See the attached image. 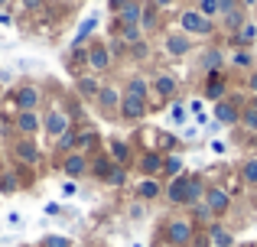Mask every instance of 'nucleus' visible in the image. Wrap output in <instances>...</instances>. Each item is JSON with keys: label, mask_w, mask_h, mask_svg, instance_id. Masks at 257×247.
<instances>
[{"label": "nucleus", "mask_w": 257, "mask_h": 247, "mask_svg": "<svg viewBox=\"0 0 257 247\" xmlns=\"http://www.w3.org/2000/svg\"><path fill=\"white\" fill-rule=\"evenodd\" d=\"M43 130H46V133H49V137H52V143H56V140H59V137H62V133H69V130H72V117H69V114H65V111H59V108H52V111H49V114H46V117H43Z\"/></svg>", "instance_id": "nucleus-2"}, {"label": "nucleus", "mask_w": 257, "mask_h": 247, "mask_svg": "<svg viewBox=\"0 0 257 247\" xmlns=\"http://www.w3.org/2000/svg\"><path fill=\"white\" fill-rule=\"evenodd\" d=\"M238 124H244L247 130H257V111H251V108H241V121Z\"/></svg>", "instance_id": "nucleus-40"}, {"label": "nucleus", "mask_w": 257, "mask_h": 247, "mask_svg": "<svg viewBox=\"0 0 257 247\" xmlns=\"http://www.w3.org/2000/svg\"><path fill=\"white\" fill-rule=\"evenodd\" d=\"M199 13L205 20H212L215 13H221V4H218V0H199Z\"/></svg>", "instance_id": "nucleus-38"}, {"label": "nucleus", "mask_w": 257, "mask_h": 247, "mask_svg": "<svg viewBox=\"0 0 257 247\" xmlns=\"http://www.w3.org/2000/svg\"><path fill=\"white\" fill-rule=\"evenodd\" d=\"M150 56V46H147V39H140L137 46H131V59H147Z\"/></svg>", "instance_id": "nucleus-43"}, {"label": "nucleus", "mask_w": 257, "mask_h": 247, "mask_svg": "<svg viewBox=\"0 0 257 247\" xmlns=\"http://www.w3.org/2000/svg\"><path fill=\"white\" fill-rule=\"evenodd\" d=\"M208 241H212V247H234L231 231H225L221 224H212V228H208Z\"/></svg>", "instance_id": "nucleus-24"}, {"label": "nucleus", "mask_w": 257, "mask_h": 247, "mask_svg": "<svg viewBox=\"0 0 257 247\" xmlns=\"http://www.w3.org/2000/svg\"><path fill=\"white\" fill-rule=\"evenodd\" d=\"M124 4H127V0H107V7H111V13H114V17H117V13L124 10Z\"/></svg>", "instance_id": "nucleus-46"}, {"label": "nucleus", "mask_w": 257, "mask_h": 247, "mask_svg": "<svg viewBox=\"0 0 257 247\" xmlns=\"http://www.w3.org/2000/svg\"><path fill=\"white\" fill-rule=\"evenodd\" d=\"M170 4H176V0H150V7H157V10H166Z\"/></svg>", "instance_id": "nucleus-49"}, {"label": "nucleus", "mask_w": 257, "mask_h": 247, "mask_svg": "<svg viewBox=\"0 0 257 247\" xmlns=\"http://www.w3.org/2000/svg\"><path fill=\"white\" fill-rule=\"evenodd\" d=\"M241 176H244V182L257 189V159H244V166H241Z\"/></svg>", "instance_id": "nucleus-37"}, {"label": "nucleus", "mask_w": 257, "mask_h": 247, "mask_svg": "<svg viewBox=\"0 0 257 247\" xmlns=\"http://www.w3.org/2000/svg\"><path fill=\"white\" fill-rule=\"evenodd\" d=\"M39 247H72V241H69V237H62V234H46Z\"/></svg>", "instance_id": "nucleus-39"}, {"label": "nucleus", "mask_w": 257, "mask_h": 247, "mask_svg": "<svg viewBox=\"0 0 257 247\" xmlns=\"http://www.w3.org/2000/svg\"><path fill=\"white\" fill-rule=\"evenodd\" d=\"M140 17H144V0H127L124 10L114 17V23L124 30V26H140Z\"/></svg>", "instance_id": "nucleus-11"}, {"label": "nucleus", "mask_w": 257, "mask_h": 247, "mask_svg": "<svg viewBox=\"0 0 257 247\" xmlns=\"http://www.w3.org/2000/svg\"><path fill=\"white\" fill-rule=\"evenodd\" d=\"M251 111H257V95H251V104H247Z\"/></svg>", "instance_id": "nucleus-54"}, {"label": "nucleus", "mask_w": 257, "mask_h": 247, "mask_svg": "<svg viewBox=\"0 0 257 247\" xmlns=\"http://www.w3.org/2000/svg\"><path fill=\"white\" fill-rule=\"evenodd\" d=\"M231 62L238 65V69H251V52H247V49H238V52H234V59H231Z\"/></svg>", "instance_id": "nucleus-42"}, {"label": "nucleus", "mask_w": 257, "mask_h": 247, "mask_svg": "<svg viewBox=\"0 0 257 247\" xmlns=\"http://www.w3.org/2000/svg\"><path fill=\"white\" fill-rule=\"evenodd\" d=\"M189 49H192V43H189L186 33H170V36H166V52H170V56H186Z\"/></svg>", "instance_id": "nucleus-20"}, {"label": "nucleus", "mask_w": 257, "mask_h": 247, "mask_svg": "<svg viewBox=\"0 0 257 247\" xmlns=\"http://www.w3.org/2000/svg\"><path fill=\"white\" fill-rule=\"evenodd\" d=\"M104 182H107V185H114V189L127 185V169H124V166H117V163H114V169L107 172V179H104Z\"/></svg>", "instance_id": "nucleus-35"}, {"label": "nucleus", "mask_w": 257, "mask_h": 247, "mask_svg": "<svg viewBox=\"0 0 257 247\" xmlns=\"http://www.w3.org/2000/svg\"><path fill=\"white\" fill-rule=\"evenodd\" d=\"M107 156H111L117 166H127V163H131V156H134V153H131V146H127L124 140L111 137V140H107Z\"/></svg>", "instance_id": "nucleus-17"}, {"label": "nucleus", "mask_w": 257, "mask_h": 247, "mask_svg": "<svg viewBox=\"0 0 257 247\" xmlns=\"http://www.w3.org/2000/svg\"><path fill=\"white\" fill-rule=\"evenodd\" d=\"M163 195V185H160V179H144V182L137 185V198H144V202H153V198Z\"/></svg>", "instance_id": "nucleus-23"}, {"label": "nucleus", "mask_w": 257, "mask_h": 247, "mask_svg": "<svg viewBox=\"0 0 257 247\" xmlns=\"http://www.w3.org/2000/svg\"><path fill=\"white\" fill-rule=\"evenodd\" d=\"M163 153H157V150H147L144 156H140V169H144V176L147 179H157L160 172H163Z\"/></svg>", "instance_id": "nucleus-15"}, {"label": "nucleus", "mask_w": 257, "mask_h": 247, "mask_svg": "<svg viewBox=\"0 0 257 247\" xmlns=\"http://www.w3.org/2000/svg\"><path fill=\"white\" fill-rule=\"evenodd\" d=\"M59 211H62V205H56V202L46 205V215H59Z\"/></svg>", "instance_id": "nucleus-50"}, {"label": "nucleus", "mask_w": 257, "mask_h": 247, "mask_svg": "<svg viewBox=\"0 0 257 247\" xmlns=\"http://www.w3.org/2000/svg\"><path fill=\"white\" fill-rule=\"evenodd\" d=\"M120 91L114 88V85H101V91H98V98H94V101H98V108H101V114H117L120 111Z\"/></svg>", "instance_id": "nucleus-6"}, {"label": "nucleus", "mask_w": 257, "mask_h": 247, "mask_svg": "<svg viewBox=\"0 0 257 247\" xmlns=\"http://www.w3.org/2000/svg\"><path fill=\"white\" fill-rule=\"evenodd\" d=\"M94 26H98V17H94V13H91V17H88L85 23L78 26L75 39H72V49H82V46H85V39H88V36H91V33H94Z\"/></svg>", "instance_id": "nucleus-25"}, {"label": "nucleus", "mask_w": 257, "mask_h": 247, "mask_svg": "<svg viewBox=\"0 0 257 247\" xmlns=\"http://www.w3.org/2000/svg\"><path fill=\"white\" fill-rule=\"evenodd\" d=\"M225 91H228V82H225V75H221V72H212V75L205 78V98H208V101H215V104H218L221 98H225Z\"/></svg>", "instance_id": "nucleus-16"}, {"label": "nucleus", "mask_w": 257, "mask_h": 247, "mask_svg": "<svg viewBox=\"0 0 257 247\" xmlns=\"http://www.w3.org/2000/svg\"><path fill=\"white\" fill-rule=\"evenodd\" d=\"M170 114H173V121H176V124L186 121V111H182V104H179V101H173V111H170Z\"/></svg>", "instance_id": "nucleus-44"}, {"label": "nucleus", "mask_w": 257, "mask_h": 247, "mask_svg": "<svg viewBox=\"0 0 257 247\" xmlns=\"http://www.w3.org/2000/svg\"><path fill=\"white\" fill-rule=\"evenodd\" d=\"M10 20H13V17H10V13H7V10H0V23H4V26H7V23H10Z\"/></svg>", "instance_id": "nucleus-53"}, {"label": "nucleus", "mask_w": 257, "mask_h": 247, "mask_svg": "<svg viewBox=\"0 0 257 247\" xmlns=\"http://www.w3.org/2000/svg\"><path fill=\"white\" fill-rule=\"evenodd\" d=\"M127 95H134V98H140V101L150 104V85H147V78L144 75H131L127 78Z\"/></svg>", "instance_id": "nucleus-21"}, {"label": "nucleus", "mask_w": 257, "mask_h": 247, "mask_svg": "<svg viewBox=\"0 0 257 247\" xmlns=\"http://www.w3.org/2000/svg\"><path fill=\"white\" fill-rule=\"evenodd\" d=\"M221 20H225V30H241V26H244V13H241V7L225 10V13H221Z\"/></svg>", "instance_id": "nucleus-33"}, {"label": "nucleus", "mask_w": 257, "mask_h": 247, "mask_svg": "<svg viewBox=\"0 0 257 247\" xmlns=\"http://www.w3.org/2000/svg\"><path fill=\"white\" fill-rule=\"evenodd\" d=\"M13 104H17V111H36L39 108V88L36 85H20L13 91Z\"/></svg>", "instance_id": "nucleus-8"}, {"label": "nucleus", "mask_w": 257, "mask_h": 247, "mask_svg": "<svg viewBox=\"0 0 257 247\" xmlns=\"http://www.w3.org/2000/svg\"><path fill=\"white\" fill-rule=\"evenodd\" d=\"M254 39H257V26L254 23H244L238 33H234V43L241 46V49H247V46H254Z\"/></svg>", "instance_id": "nucleus-29"}, {"label": "nucleus", "mask_w": 257, "mask_h": 247, "mask_svg": "<svg viewBox=\"0 0 257 247\" xmlns=\"http://www.w3.org/2000/svg\"><path fill=\"white\" fill-rule=\"evenodd\" d=\"M98 146V133L91 130V127H85V130H78V140H75V153H82V156H88V153Z\"/></svg>", "instance_id": "nucleus-22"}, {"label": "nucleus", "mask_w": 257, "mask_h": 247, "mask_svg": "<svg viewBox=\"0 0 257 247\" xmlns=\"http://www.w3.org/2000/svg\"><path fill=\"white\" fill-rule=\"evenodd\" d=\"M189 179L192 176H176L170 185H163L166 202H173V205H186L189 202Z\"/></svg>", "instance_id": "nucleus-7"}, {"label": "nucleus", "mask_w": 257, "mask_h": 247, "mask_svg": "<svg viewBox=\"0 0 257 247\" xmlns=\"http://www.w3.org/2000/svg\"><path fill=\"white\" fill-rule=\"evenodd\" d=\"M202 205L212 211V218H221L228 208H231V195H228L225 189H218V185H205V202Z\"/></svg>", "instance_id": "nucleus-3"}, {"label": "nucleus", "mask_w": 257, "mask_h": 247, "mask_svg": "<svg viewBox=\"0 0 257 247\" xmlns=\"http://www.w3.org/2000/svg\"><path fill=\"white\" fill-rule=\"evenodd\" d=\"M20 4H23V10H39L43 0H20Z\"/></svg>", "instance_id": "nucleus-47"}, {"label": "nucleus", "mask_w": 257, "mask_h": 247, "mask_svg": "<svg viewBox=\"0 0 257 247\" xmlns=\"http://www.w3.org/2000/svg\"><path fill=\"white\" fill-rule=\"evenodd\" d=\"M157 133V130H153ZM176 146V140L170 137V133H157V153H163V150H173Z\"/></svg>", "instance_id": "nucleus-41"}, {"label": "nucleus", "mask_w": 257, "mask_h": 247, "mask_svg": "<svg viewBox=\"0 0 257 247\" xmlns=\"http://www.w3.org/2000/svg\"><path fill=\"white\" fill-rule=\"evenodd\" d=\"M111 169H114V159H111V156H98L91 166H88V172H91L94 179H101V182L107 179V172H111Z\"/></svg>", "instance_id": "nucleus-26"}, {"label": "nucleus", "mask_w": 257, "mask_h": 247, "mask_svg": "<svg viewBox=\"0 0 257 247\" xmlns=\"http://www.w3.org/2000/svg\"><path fill=\"white\" fill-rule=\"evenodd\" d=\"M13 159H17L20 166H36L39 163V146L33 137H20L17 143H13Z\"/></svg>", "instance_id": "nucleus-5"}, {"label": "nucleus", "mask_w": 257, "mask_h": 247, "mask_svg": "<svg viewBox=\"0 0 257 247\" xmlns=\"http://www.w3.org/2000/svg\"><path fill=\"white\" fill-rule=\"evenodd\" d=\"M124 49H127V46L120 43V39H114V46H111V52H114V56H120V52H124Z\"/></svg>", "instance_id": "nucleus-51"}, {"label": "nucleus", "mask_w": 257, "mask_h": 247, "mask_svg": "<svg viewBox=\"0 0 257 247\" xmlns=\"http://www.w3.org/2000/svg\"><path fill=\"white\" fill-rule=\"evenodd\" d=\"M176 88H179V85H176V78H173V75H166V72L153 78V91H157L160 101H170V98L176 95Z\"/></svg>", "instance_id": "nucleus-18"}, {"label": "nucleus", "mask_w": 257, "mask_h": 247, "mask_svg": "<svg viewBox=\"0 0 257 247\" xmlns=\"http://www.w3.org/2000/svg\"><path fill=\"white\" fill-rule=\"evenodd\" d=\"M147 111H150L147 101H140V98H134V95H124V98H120V111H117V114L124 117V121H140Z\"/></svg>", "instance_id": "nucleus-13"}, {"label": "nucleus", "mask_w": 257, "mask_h": 247, "mask_svg": "<svg viewBox=\"0 0 257 247\" xmlns=\"http://www.w3.org/2000/svg\"><path fill=\"white\" fill-rule=\"evenodd\" d=\"M140 39H144V30H140V26H124V30H120V43H124L127 49L137 46Z\"/></svg>", "instance_id": "nucleus-34"}, {"label": "nucleus", "mask_w": 257, "mask_h": 247, "mask_svg": "<svg viewBox=\"0 0 257 247\" xmlns=\"http://www.w3.org/2000/svg\"><path fill=\"white\" fill-rule=\"evenodd\" d=\"M75 140H78V130H69V133H62V137L56 140V146H52V150L69 156V153H75Z\"/></svg>", "instance_id": "nucleus-31"}, {"label": "nucleus", "mask_w": 257, "mask_h": 247, "mask_svg": "<svg viewBox=\"0 0 257 247\" xmlns=\"http://www.w3.org/2000/svg\"><path fill=\"white\" fill-rule=\"evenodd\" d=\"M199 65L212 75V72H221V65H225V52L221 49H205L202 52V59H199Z\"/></svg>", "instance_id": "nucleus-19"}, {"label": "nucleus", "mask_w": 257, "mask_h": 247, "mask_svg": "<svg viewBox=\"0 0 257 247\" xmlns=\"http://www.w3.org/2000/svg\"><path fill=\"white\" fill-rule=\"evenodd\" d=\"M199 198H205V182H202L199 176H192V179H189V202L186 205H192V208H195Z\"/></svg>", "instance_id": "nucleus-32"}, {"label": "nucleus", "mask_w": 257, "mask_h": 247, "mask_svg": "<svg viewBox=\"0 0 257 247\" xmlns=\"http://www.w3.org/2000/svg\"><path fill=\"white\" fill-rule=\"evenodd\" d=\"M39 127H43V117L36 111H17V117H13V130L23 133V137H33Z\"/></svg>", "instance_id": "nucleus-9"}, {"label": "nucleus", "mask_w": 257, "mask_h": 247, "mask_svg": "<svg viewBox=\"0 0 257 247\" xmlns=\"http://www.w3.org/2000/svg\"><path fill=\"white\" fill-rule=\"evenodd\" d=\"M163 237H166V244H170V247H192L195 224L189 221V218H173V221H166Z\"/></svg>", "instance_id": "nucleus-1"}, {"label": "nucleus", "mask_w": 257, "mask_h": 247, "mask_svg": "<svg viewBox=\"0 0 257 247\" xmlns=\"http://www.w3.org/2000/svg\"><path fill=\"white\" fill-rule=\"evenodd\" d=\"M215 121L218 124H238L241 121V104L231 101V98H221V101L215 104Z\"/></svg>", "instance_id": "nucleus-12"}, {"label": "nucleus", "mask_w": 257, "mask_h": 247, "mask_svg": "<svg viewBox=\"0 0 257 247\" xmlns=\"http://www.w3.org/2000/svg\"><path fill=\"white\" fill-rule=\"evenodd\" d=\"M20 185H23V176H20V172H4V176H0V192H4V195L20 192Z\"/></svg>", "instance_id": "nucleus-27"}, {"label": "nucleus", "mask_w": 257, "mask_h": 247, "mask_svg": "<svg viewBox=\"0 0 257 247\" xmlns=\"http://www.w3.org/2000/svg\"><path fill=\"white\" fill-rule=\"evenodd\" d=\"M88 65H91L94 72H107L111 69V49L101 43H94L91 49H88Z\"/></svg>", "instance_id": "nucleus-14"}, {"label": "nucleus", "mask_w": 257, "mask_h": 247, "mask_svg": "<svg viewBox=\"0 0 257 247\" xmlns=\"http://www.w3.org/2000/svg\"><path fill=\"white\" fill-rule=\"evenodd\" d=\"M157 23H160V10H157V7H150V4H144L140 30H144V33H153V30H157Z\"/></svg>", "instance_id": "nucleus-28"}, {"label": "nucleus", "mask_w": 257, "mask_h": 247, "mask_svg": "<svg viewBox=\"0 0 257 247\" xmlns=\"http://www.w3.org/2000/svg\"><path fill=\"white\" fill-rule=\"evenodd\" d=\"M163 176H182V159L179 156H173V153H170V156H166L163 159Z\"/></svg>", "instance_id": "nucleus-36"}, {"label": "nucleus", "mask_w": 257, "mask_h": 247, "mask_svg": "<svg viewBox=\"0 0 257 247\" xmlns=\"http://www.w3.org/2000/svg\"><path fill=\"white\" fill-rule=\"evenodd\" d=\"M75 189H78V185H75V182H72V179H69V182H65V185H62V192H65V195H75Z\"/></svg>", "instance_id": "nucleus-52"}, {"label": "nucleus", "mask_w": 257, "mask_h": 247, "mask_svg": "<svg viewBox=\"0 0 257 247\" xmlns=\"http://www.w3.org/2000/svg\"><path fill=\"white\" fill-rule=\"evenodd\" d=\"M4 4H7V0H0V7H4Z\"/></svg>", "instance_id": "nucleus-55"}, {"label": "nucleus", "mask_w": 257, "mask_h": 247, "mask_svg": "<svg viewBox=\"0 0 257 247\" xmlns=\"http://www.w3.org/2000/svg\"><path fill=\"white\" fill-rule=\"evenodd\" d=\"M88 166H91V163H88V156H82V153H69V156L59 163V169H62L65 176L75 182V179H82L85 172H88Z\"/></svg>", "instance_id": "nucleus-10"}, {"label": "nucleus", "mask_w": 257, "mask_h": 247, "mask_svg": "<svg viewBox=\"0 0 257 247\" xmlns=\"http://www.w3.org/2000/svg\"><path fill=\"white\" fill-rule=\"evenodd\" d=\"M195 218H199V221H208V218H212V211H208L205 205H195Z\"/></svg>", "instance_id": "nucleus-45"}, {"label": "nucleus", "mask_w": 257, "mask_h": 247, "mask_svg": "<svg viewBox=\"0 0 257 247\" xmlns=\"http://www.w3.org/2000/svg\"><path fill=\"white\" fill-rule=\"evenodd\" d=\"M98 91H101V82H98V78H91V75H82V78H78V95H82V98H98Z\"/></svg>", "instance_id": "nucleus-30"}, {"label": "nucleus", "mask_w": 257, "mask_h": 247, "mask_svg": "<svg viewBox=\"0 0 257 247\" xmlns=\"http://www.w3.org/2000/svg\"><path fill=\"white\" fill-rule=\"evenodd\" d=\"M179 26L186 30V36H208L212 33V20H205L199 10H186L179 17Z\"/></svg>", "instance_id": "nucleus-4"}, {"label": "nucleus", "mask_w": 257, "mask_h": 247, "mask_svg": "<svg viewBox=\"0 0 257 247\" xmlns=\"http://www.w3.org/2000/svg\"><path fill=\"white\" fill-rule=\"evenodd\" d=\"M241 247H251V244H241Z\"/></svg>", "instance_id": "nucleus-56"}, {"label": "nucleus", "mask_w": 257, "mask_h": 247, "mask_svg": "<svg viewBox=\"0 0 257 247\" xmlns=\"http://www.w3.org/2000/svg\"><path fill=\"white\" fill-rule=\"evenodd\" d=\"M247 88H251V95H257V69L251 72V78H247Z\"/></svg>", "instance_id": "nucleus-48"}]
</instances>
